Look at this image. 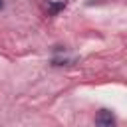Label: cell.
<instances>
[{"mask_svg": "<svg viewBox=\"0 0 127 127\" xmlns=\"http://www.w3.org/2000/svg\"><path fill=\"white\" fill-rule=\"evenodd\" d=\"M115 115L109 109H101L95 117V127H115Z\"/></svg>", "mask_w": 127, "mask_h": 127, "instance_id": "cell-1", "label": "cell"}, {"mask_svg": "<svg viewBox=\"0 0 127 127\" xmlns=\"http://www.w3.org/2000/svg\"><path fill=\"white\" fill-rule=\"evenodd\" d=\"M2 8H4V0H0V10H2Z\"/></svg>", "mask_w": 127, "mask_h": 127, "instance_id": "cell-2", "label": "cell"}]
</instances>
